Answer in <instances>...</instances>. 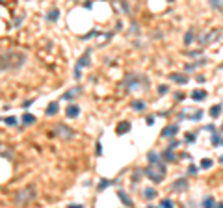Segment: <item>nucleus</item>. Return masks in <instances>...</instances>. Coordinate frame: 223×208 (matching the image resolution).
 I'll list each match as a JSON object with an SVG mask.
<instances>
[{
  "instance_id": "nucleus-1",
  "label": "nucleus",
  "mask_w": 223,
  "mask_h": 208,
  "mask_svg": "<svg viewBox=\"0 0 223 208\" xmlns=\"http://www.w3.org/2000/svg\"><path fill=\"white\" fill-rule=\"evenodd\" d=\"M26 63V54L19 50H8L0 54V71H17Z\"/></svg>"
},
{
  "instance_id": "nucleus-2",
  "label": "nucleus",
  "mask_w": 223,
  "mask_h": 208,
  "mask_svg": "<svg viewBox=\"0 0 223 208\" xmlns=\"http://www.w3.org/2000/svg\"><path fill=\"white\" fill-rule=\"evenodd\" d=\"M145 175L153 180V182H162L164 177H165V166H164L160 160H156V162H149V166L145 169Z\"/></svg>"
},
{
  "instance_id": "nucleus-3",
  "label": "nucleus",
  "mask_w": 223,
  "mask_h": 208,
  "mask_svg": "<svg viewBox=\"0 0 223 208\" xmlns=\"http://www.w3.org/2000/svg\"><path fill=\"white\" fill-rule=\"evenodd\" d=\"M34 197H36V188L30 186V188H26V189L17 191V195H15V203H17V205H26V203H30Z\"/></svg>"
},
{
  "instance_id": "nucleus-4",
  "label": "nucleus",
  "mask_w": 223,
  "mask_h": 208,
  "mask_svg": "<svg viewBox=\"0 0 223 208\" xmlns=\"http://www.w3.org/2000/svg\"><path fill=\"white\" fill-rule=\"evenodd\" d=\"M52 136H60L63 140H69V138H73V128H69L65 125H58L52 130Z\"/></svg>"
},
{
  "instance_id": "nucleus-5",
  "label": "nucleus",
  "mask_w": 223,
  "mask_h": 208,
  "mask_svg": "<svg viewBox=\"0 0 223 208\" xmlns=\"http://www.w3.org/2000/svg\"><path fill=\"white\" fill-rule=\"evenodd\" d=\"M89 54H91V50H86L84 56L78 60L76 69H75V78H80V67H87V65H89Z\"/></svg>"
},
{
  "instance_id": "nucleus-6",
  "label": "nucleus",
  "mask_w": 223,
  "mask_h": 208,
  "mask_svg": "<svg viewBox=\"0 0 223 208\" xmlns=\"http://www.w3.org/2000/svg\"><path fill=\"white\" fill-rule=\"evenodd\" d=\"M65 115H67L69 119L78 117V115H80V106H78V104H69V106L65 108Z\"/></svg>"
},
{
  "instance_id": "nucleus-7",
  "label": "nucleus",
  "mask_w": 223,
  "mask_h": 208,
  "mask_svg": "<svg viewBox=\"0 0 223 208\" xmlns=\"http://www.w3.org/2000/svg\"><path fill=\"white\" fill-rule=\"evenodd\" d=\"M186 188H188V180H186V178H179V180H175V182L171 184V189L177 191V193L186 191Z\"/></svg>"
},
{
  "instance_id": "nucleus-8",
  "label": "nucleus",
  "mask_w": 223,
  "mask_h": 208,
  "mask_svg": "<svg viewBox=\"0 0 223 208\" xmlns=\"http://www.w3.org/2000/svg\"><path fill=\"white\" fill-rule=\"evenodd\" d=\"M218 36H220V32H218V30H212V32H210L208 36H204V37H199V43H203V45H208L210 41H214V39H216Z\"/></svg>"
},
{
  "instance_id": "nucleus-9",
  "label": "nucleus",
  "mask_w": 223,
  "mask_h": 208,
  "mask_svg": "<svg viewBox=\"0 0 223 208\" xmlns=\"http://www.w3.org/2000/svg\"><path fill=\"white\" fill-rule=\"evenodd\" d=\"M128 130H130V123H128V121H121L119 125L115 126V132H117L119 136H123V134L128 132Z\"/></svg>"
},
{
  "instance_id": "nucleus-10",
  "label": "nucleus",
  "mask_w": 223,
  "mask_h": 208,
  "mask_svg": "<svg viewBox=\"0 0 223 208\" xmlns=\"http://www.w3.org/2000/svg\"><path fill=\"white\" fill-rule=\"evenodd\" d=\"M192 99H193V101H203V99H206V91H204V89H195V91L192 93Z\"/></svg>"
},
{
  "instance_id": "nucleus-11",
  "label": "nucleus",
  "mask_w": 223,
  "mask_h": 208,
  "mask_svg": "<svg viewBox=\"0 0 223 208\" xmlns=\"http://www.w3.org/2000/svg\"><path fill=\"white\" fill-rule=\"evenodd\" d=\"M169 78H171L173 82H177V84H186V82H188V76H182V74H175V73H171V74H169Z\"/></svg>"
},
{
  "instance_id": "nucleus-12",
  "label": "nucleus",
  "mask_w": 223,
  "mask_h": 208,
  "mask_svg": "<svg viewBox=\"0 0 223 208\" xmlns=\"http://www.w3.org/2000/svg\"><path fill=\"white\" fill-rule=\"evenodd\" d=\"M58 17H60V11H58L56 8H54V9H50V11H48V15H47V19H48L50 22H56V21H58Z\"/></svg>"
},
{
  "instance_id": "nucleus-13",
  "label": "nucleus",
  "mask_w": 223,
  "mask_h": 208,
  "mask_svg": "<svg viewBox=\"0 0 223 208\" xmlns=\"http://www.w3.org/2000/svg\"><path fill=\"white\" fill-rule=\"evenodd\" d=\"M177 134V126L173 125V126H167V128H164V132H162V136L164 138H169V136H175Z\"/></svg>"
},
{
  "instance_id": "nucleus-14",
  "label": "nucleus",
  "mask_w": 223,
  "mask_h": 208,
  "mask_svg": "<svg viewBox=\"0 0 223 208\" xmlns=\"http://www.w3.org/2000/svg\"><path fill=\"white\" fill-rule=\"evenodd\" d=\"M58 113V102H50L47 108V115H56Z\"/></svg>"
},
{
  "instance_id": "nucleus-15",
  "label": "nucleus",
  "mask_w": 223,
  "mask_h": 208,
  "mask_svg": "<svg viewBox=\"0 0 223 208\" xmlns=\"http://www.w3.org/2000/svg\"><path fill=\"white\" fill-rule=\"evenodd\" d=\"M22 123L24 125H32V123H36V117L32 113H22Z\"/></svg>"
},
{
  "instance_id": "nucleus-16",
  "label": "nucleus",
  "mask_w": 223,
  "mask_h": 208,
  "mask_svg": "<svg viewBox=\"0 0 223 208\" xmlns=\"http://www.w3.org/2000/svg\"><path fill=\"white\" fill-rule=\"evenodd\" d=\"M164 158H165V160H167V162H177V156H175V154H173V151H171V149H169V147H167V151H165V152H164Z\"/></svg>"
},
{
  "instance_id": "nucleus-17",
  "label": "nucleus",
  "mask_w": 223,
  "mask_h": 208,
  "mask_svg": "<svg viewBox=\"0 0 223 208\" xmlns=\"http://www.w3.org/2000/svg\"><path fill=\"white\" fill-rule=\"evenodd\" d=\"M82 89L80 87H75V89H73V91H67V93H65V95H63V99H65V101H71V99H73V97H75V95H78V93H80Z\"/></svg>"
},
{
  "instance_id": "nucleus-18",
  "label": "nucleus",
  "mask_w": 223,
  "mask_h": 208,
  "mask_svg": "<svg viewBox=\"0 0 223 208\" xmlns=\"http://www.w3.org/2000/svg\"><path fill=\"white\" fill-rule=\"evenodd\" d=\"M117 195H119V199H121L126 206H132V201H130V197H128V195H125L123 191H117Z\"/></svg>"
},
{
  "instance_id": "nucleus-19",
  "label": "nucleus",
  "mask_w": 223,
  "mask_h": 208,
  "mask_svg": "<svg viewBox=\"0 0 223 208\" xmlns=\"http://www.w3.org/2000/svg\"><path fill=\"white\" fill-rule=\"evenodd\" d=\"M132 108H134L136 112H142V110H145V102H143V101H134V102H132Z\"/></svg>"
},
{
  "instance_id": "nucleus-20",
  "label": "nucleus",
  "mask_w": 223,
  "mask_h": 208,
  "mask_svg": "<svg viewBox=\"0 0 223 208\" xmlns=\"http://www.w3.org/2000/svg\"><path fill=\"white\" fill-rule=\"evenodd\" d=\"M220 113H221V104H218V106H212V108H210V115H212V117H218Z\"/></svg>"
},
{
  "instance_id": "nucleus-21",
  "label": "nucleus",
  "mask_w": 223,
  "mask_h": 208,
  "mask_svg": "<svg viewBox=\"0 0 223 208\" xmlns=\"http://www.w3.org/2000/svg\"><path fill=\"white\" fill-rule=\"evenodd\" d=\"M143 195H145V199H149V201H151V199H154V197H156V191H154L153 188H147Z\"/></svg>"
},
{
  "instance_id": "nucleus-22",
  "label": "nucleus",
  "mask_w": 223,
  "mask_h": 208,
  "mask_svg": "<svg viewBox=\"0 0 223 208\" xmlns=\"http://www.w3.org/2000/svg\"><path fill=\"white\" fill-rule=\"evenodd\" d=\"M192 41H193V30H190V32L184 36V43H186V45H192Z\"/></svg>"
},
{
  "instance_id": "nucleus-23",
  "label": "nucleus",
  "mask_w": 223,
  "mask_h": 208,
  "mask_svg": "<svg viewBox=\"0 0 223 208\" xmlns=\"http://www.w3.org/2000/svg\"><path fill=\"white\" fill-rule=\"evenodd\" d=\"M214 205H216L214 197H204V201H203V206H214Z\"/></svg>"
},
{
  "instance_id": "nucleus-24",
  "label": "nucleus",
  "mask_w": 223,
  "mask_h": 208,
  "mask_svg": "<svg viewBox=\"0 0 223 208\" xmlns=\"http://www.w3.org/2000/svg\"><path fill=\"white\" fill-rule=\"evenodd\" d=\"M201 167H203V169H210V167H212V160H210V158L201 160Z\"/></svg>"
},
{
  "instance_id": "nucleus-25",
  "label": "nucleus",
  "mask_w": 223,
  "mask_h": 208,
  "mask_svg": "<svg viewBox=\"0 0 223 208\" xmlns=\"http://www.w3.org/2000/svg\"><path fill=\"white\" fill-rule=\"evenodd\" d=\"M210 141H212V145H214V147H218L220 143H221V138H220V134H214Z\"/></svg>"
},
{
  "instance_id": "nucleus-26",
  "label": "nucleus",
  "mask_w": 223,
  "mask_h": 208,
  "mask_svg": "<svg viewBox=\"0 0 223 208\" xmlns=\"http://www.w3.org/2000/svg\"><path fill=\"white\" fill-rule=\"evenodd\" d=\"M208 2H210L214 8H218V9H221L223 8V0H208Z\"/></svg>"
},
{
  "instance_id": "nucleus-27",
  "label": "nucleus",
  "mask_w": 223,
  "mask_h": 208,
  "mask_svg": "<svg viewBox=\"0 0 223 208\" xmlns=\"http://www.w3.org/2000/svg\"><path fill=\"white\" fill-rule=\"evenodd\" d=\"M160 206H165V208L173 206V201H171V199H162V201H160Z\"/></svg>"
},
{
  "instance_id": "nucleus-28",
  "label": "nucleus",
  "mask_w": 223,
  "mask_h": 208,
  "mask_svg": "<svg viewBox=\"0 0 223 208\" xmlns=\"http://www.w3.org/2000/svg\"><path fill=\"white\" fill-rule=\"evenodd\" d=\"M4 123H6V125H17V119H15V117H6V119H4Z\"/></svg>"
},
{
  "instance_id": "nucleus-29",
  "label": "nucleus",
  "mask_w": 223,
  "mask_h": 208,
  "mask_svg": "<svg viewBox=\"0 0 223 208\" xmlns=\"http://www.w3.org/2000/svg\"><path fill=\"white\" fill-rule=\"evenodd\" d=\"M110 184H114V182H112V180H102L101 184H99V189H104V188L110 186Z\"/></svg>"
},
{
  "instance_id": "nucleus-30",
  "label": "nucleus",
  "mask_w": 223,
  "mask_h": 208,
  "mask_svg": "<svg viewBox=\"0 0 223 208\" xmlns=\"http://www.w3.org/2000/svg\"><path fill=\"white\" fill-rule=\"evenodd\" d=\"M101 143H97V145H95V152H97V156H101V154H102V149H101Z\"/></svg>"
},
{
  "instance_id": "nucleus-31",
  "label": "nucleus",
  "mask_w": 223,
  "mask_h": 208,
  "mask_svg": "<svg viewBox=\"0 0 223 208\" xmlns=\"http://www.w3.org/2000/svg\"><path fill=\"white\" fill-rule=\"evenodd\" d=\"M184 140H186V141H193V140H195V134H188Z\"/></svg>"
},
{
  "instance_id": "nucleus-32",
  "label": "nucleus",
  "mask_w": 223,
  "mask_h": 208,
  "mask_svg": "<svg viewBox=\"0 0 223 208\" xmlns=\"http://www.w3.org/2000/svg\"><path fill=\"white\" fill-rule=\"evenodd\" d=\"M158 91H160V93H167V85H160V89H158Z\"/></svg>"
},
{
  "instance_id": "nucleus-33",
  "label": "nucleus",
  "mask_w": 223,
  "mask_h": 208,
  "mask_svg": "<svg viewBox=\"0 0 223 208\" xmlns=\"http://www.w3.org/2000/svg\"><path fill=\"white\" fill-rule=\"evenodd\" d=\"M220 162H221V164H223V156H221V158H220Z\"/></svg>"
},
{
  "instance_id": "nucleus-34",
  "label": "nucleus",
  "mask_w": 223,
  "mask_h": 208,
  "mask_svg": "<svg viewBox=\"0 0 223 208\" xmlns=\"http://www.w3.org/2000/svg\"><path fill=\"white\" fill-rule=\"evenodd\" d=\"M221 128H223V126H221Z\"/></svg>"
}]
</instances>
